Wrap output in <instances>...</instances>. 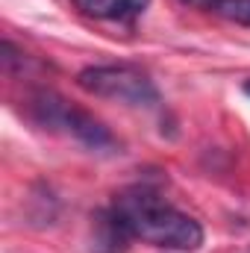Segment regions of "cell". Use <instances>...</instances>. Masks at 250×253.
Masks as SVG:
<instances>
[{
	"mask_svg": "<svg viewBox=\"0 0 250 253\" xmlns=\"http://www.w3.org/2000/svg\"><path fill=\"white\" fill-rule=\"evenodd\" d=\"M109 212L129 239H138L150 248L194 253L203 245V227L153 189L135 186L121 191Z\"/></svg>",
	"mask_w": 250,
	"mask_h": 253,
	"instance_id": "1",
	"label": "cell"
},
{
	"mask_svg": "<svg viewBox=\"0 0 250 253\" xmlns=\"http://www.w3.org/2000/svg\"><path fill=\"white\" fill-rule=\"evenodd\" d=\"M27 112H30V118L39 126H44V129H59L65 135L77 138L80 144L91 147V150H115V144H118L115 135L100 124L94 115H88L85 109L71 106V103H68L65 97H59L56 91L42 88V91L30 94Z\"/></svg>",
	"mask_w": 250,
	"mask_h": 253,
	"instance_id": "2",
	"label": "cell"
},
{
	"mask_svg": "<svg viewBox=\"0 0 250 253\" xmlns=\"http://www.w3.org/2000/svg\"><path fill=\"white\" fill-rule=\"evenodd\" d=\"M77 85L103 100H118L126 106H156L159 88L156 83L135 65H91L77 74Z\"/></svg>",
	"mask_w": 250,
	"mask_h": 253,
	"instance_id": "3",
	"label": "cell"
},
{
	"mask_svg": "<svg viewBox=\"0 0 250 253\" xmlns=\"http://www.w3.org/2000/svg\"><path fill=\"white\" fill-rule=\"evenodd\" d=\"M83 15L97 21H135L147 0H71Z\"/></svg>",
	"mask_w": 250,
	"mask_h": 253,
	"instance_id": "4",
	"label": "cell"
},
{
	"mask_svg": "<svg viewBox=\"0 0 250 253\" xmlns=\"http://www.w3.org/2000/svg\"><path fill=\"white\" fill-rule=\"evenodd\" d=\"M209 12L233 21V24H242V27H250V0H215L209 6Z\"/></svg>",
	"mask_w": 250,
	"mask_h": 253,
	"instance_id": "5",
	"label": "cell"
},
{
	"mask_svg": "<svg viewBox=\"0 0 250 253\" xmlns=\"http://www.w3.org/2000/svg\"><path fill=\"white\" fill-rule=\"evenodd\" d=\"M183 3H188V6H200V9H209L215 0H183Z\"/></svg>",
	"mask_w": 250,
	"mask_h": 253,
	"instance_id": "6",
	"label": "cell"
},
{
	"mask_svg": "<svg viewBox=\"0 0 250 253\" xmlns=\"http://www.w3.org/2000/svg\"><path fill=\"white\" fill-rule=\"evenodd\" d=\"M242 88H245V94H248V97H250V80H248V83H245V85H242Z\"/></svg>",
	"mask_w": 250,
	"mask_h": 253,
	"instance_id": "7",
	"label": "cell"
}]
</instances>
